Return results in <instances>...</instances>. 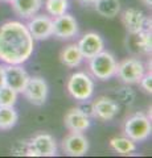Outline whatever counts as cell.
Here are the masks:
<instances>
[{"label":"cell","mask_w":152,"mask_h":158,"mask_svg":"<svg viewBox=\"0 0 152 158\" xmlns=\"http://www.w3.org/2000/svg\"><path fill=\"white\" fill-rule=\"evenodd\" d=\"M122 23L130 34H136L145 28V15L136 8H127L122 13Z\"/></svg>","instance_id":"5bb4252c"},{"label":"cell","mask_w":152,"mask_h":158,"mask_svg":"<svg viewBox=\"0 0 152 158\" xmlns=\"http://www.w3.org/2000/svg\"><path fill=\"white\" fill-rule=\"evenodd\" d=\"M141 3H143L145 7H150V8L152 7V0H141Z\"/></svg>","instance_id":"4316f807"},{"label":"cell","mask_w":152,"mask_h":158,"mask_svg":"<svg viewBox=\"0 0 152 158\" xmlns=\"http://www.w3.org/2000/svg\"><path fill=\"white\" fill-rule=\"evenodd\" d=\"M57 154L56 140L48 133H40L28 142L25 156L28 157H54Z\"/></svg>","instance_id":"8992f818"},{"label":"cell","mask_w":152,"mask_h":158,"mask_svg":"<svg viewBox=\"0 0 152 158\" xmlns=\"http://www.w3.org/2000/svg\"><path fill=\"white\" fill-rule=\"evenodd\" d=\"M11 3L15 13L23 19L32 17L42 6V0H12Z\"/></svg>","instance_id":"2e32d148"},{"label":"cell","mask_w":152,"mask_h":158,"mask_svg":"<svg viewBox=\"0 0 152 158\" xmlns=\"http://www.w3.org/2000/svg\"><path fill=\"white\" fill-rule=\"evenodd\" d=\"M63 123L70 132H85L90 127V116L86 115L80 107L72 108L66 112Z\"/></svg>","instance_id":"9a60e30c"},{"label":"cell","mask_w":152,"mask_h":158,"mask_svg":"<svg viewBox=\"0 0 152 158\" xmlns=\"http://www.w3.org/2000/svg\"><path fill=\"white\" fill-rule=\"evenodd\" d=\"M62 150L67 156L82 157L89 152V141L82 132H70L62 140Z\"/></svg>","instance_id":"9c48e42d"},{"label":"cell","mask_w":152,"mask_h":158,"mask_svg":"<svg viewBox=\"0 0 152 158\" xmlns=\"http://www.w3.org/2000/svg\"><path fill=\"white\" fill-rule=\"evenodd\" d=\"M45 8L50 16H60V15L66 13L69 8V2L67 0H46Z\"/></svg>","instance_id":"7402d4cb"},{"label":"cell","mask_w":152,"mask_h":158,"mask_svg":"<svg viewBox=\"0 0 152 158\" xmlns=\"http://www.w3.org/2000/svg\"><path fill=\"white\" fill-rule=\"evenodd\" d=\"M35 50V40L25 24L7 21L0 27V61L6 65H23Z\"/></svg>","instance_id":"6da1fadb"},{"label":"cell","mask_w":152,"mask_h":158,"mask_svg":"<svg viewBox=\"0 0 152 158\" xmlns=\"http://www.w3.org/2000/svg\"><path fill=\"white\" fill-rule=\"evenodd\" d=\"M4 2H9V3H11V2H12V0H4Z\"/></svg>","instance_id":"f1b7e54d"},{"label":"cell","mask_w":152,"mask_h":158,"mask_svg":"<svg viewBox=\"0 0 152 158\" xmlns=\"http://www.w3.org/2000/svg\"><path fill=\"white\" fill-rule=\"evenodd\" d=\"M140 86L141 88L147 92V94H151L152 92V75H151V73H147L144 74L143 77H141L140 79Z\"/></svg>","instance_id":"cb8c5ba5"},{"label":"cell","mask_w":152,"mask_h":158,"mask_svg":"<svg viewBox=\"0 0 152 158\" xmlns=\"http://www.w3.org/2000/svg\"><path fill=\"white\" fill-rule=\"evenodd\" d=\"M145 74L143 62L138 58H126L116 65L115 75L126 85H136Z\"/></svg>","instance_id":"5b68a950"},{"label":"cell","mask_w":152,"mask_h":158,"mask_svg":"<svg viewBox=\"0 0 152 158\" xmlns=\"http://www.w3.org/2000/svg\"><path fill=\"white\" fill-rule=\"evenodd\" d=\"M134 37V45L135 48H138V52L144 53V54H150L151 49H152V34H151V29H143L141 32L136 33V34H131Z\"/></svg>","instance_id":"44dd1931"},{"label":"cell","mask_w":152,"mask_h":158,"mask_svg":"<svg viewBox=\"0 0 152 158\" xmlns=\"http://www.w3.org/2000/svg\"><path fill=\"white\" fill-rule=\"evenodd\" d=\"M81 3H83V4H94L97 0H80Z\"/></svg>","instance_id":"83f0119b"},{"label":"cell","mask_w":152,"mask_h":158,"mask_svg":"<svg viewBox=\"0 0 152 158\" xmlns=\"http://www.w3.org/2000/svg\"><path fill=\"white\" fill-rule=\"evenodd\" d=\"M66 88L70 96L74 98L76 100L87 102L94 94V82L89 74L78 71L70 75Z\"/></svg>","instance_id":"3957f363"},{"label":"cell","mask_w":152,"mask_h":158,"mask_svg":"<svg viewBox=\"0 0 152 158\" xmlns=\"http://www.w3.org/2000/svg\"><path fill=\"white\" fill-rule=\"evenodd\" d=\"M116 59L110 52L102 50L89 59V70L93 77L99 81H107L115 77L116 73Z\"/></svg>","instance_id":"7a4b0ae2"},{"label":"cell","mask_w":152,"mask_h":158,"mask_svg":"<svg viewBox=\"0 0 152 158\" xmlns=\"http://www.w3.org/2000/svg\"><path fill=\"white\" fill-rule=\"evenodd\" d=\"M53 36L62 40L73 38L78 33V24L76 19L69 13H63L60 16H56L53 20Z\"/></svg>","instance_id":"30bf717a"},{"label":"cell","mask_w":152,"mask_h":158,"mask_svg":"<svg viewBox=\"0 0 152 158\" xmlns=\"http://www.w3.org/2000/svg\"><path fill=\"white\" fill-rule=\"evenodd\" d=\"M151 120L141 112H136L130 116L123 127L124 135L135 142L145 141L151 136Z\"/></svg>","instance_id":"277c9868"},{"label":"cell","mask_w":152,"mask_h":158,"mask_svg":"<svg viewBox=\"0 0 152 158\" xmlns=\"http://www.w3.org/2000/svg\"><path fill=\"white\" fill-rule=\"evenodd\" d=\"M48 92H49L48 83L45 79L40 77H33V78L29 77L27 86L23 91L25 99L33 106H42L46 102Z\"/></svg>","instance_id":"52a82bcc"},{"label":"cell","mask_w":152,"mask_h":158,"mask_svg":"<svg viewBox=\"0 0 152 158\" xmlns=\"http://www.w3.org/2000/svg\"><path fill=\"white\" fill-rule=\"evenodd\" d=\"M27 149H28V142L19 141L12 148V154H15V156H25Z\"/></svg>","instance_id":"d4e9b609"},{"label":"cell","mask_w":152,"mask_h":158,"mask_svg":"<svg viewBox=\"0 0 152 158\" xmlns=\"http://www.w3.org/2000/svg\"><path fill=\"white\" fill-rule=\"evenodd\" d=\"M6 86V77H4V66H0V88Z\"/></svg>","instance_id":"484cf974"},{"label":"cell","mask_w":152,"mask_h":158,"mask_svg":"<svg viewBox=\"0 0 152 158\" xmlns=\"http://www.w3.org/2000/svg\"><path fill=\"white\" fill-rule=\"evenodd\" d=\"M17 102V92L8 86H3L0 88V106L13 107Z\"/></svg>","instance_id":"603a6c76"},{"label":"cell","mask_w":152,"mask_h":158,"mask_svg":"<svg viewBox=\"0 0 152 158\" xmlns=\"http://www.w3.org/2000/svg\"><path fill=\"white\" fill-rule=\"evenodd\" d=\"M95 11L103 17L114 19L120 12L119 0H97L94 3Z\"/></svg>","instance_id":"ac0fdd59"},{"label":"cell","mask_w":152,"mask_h":158,"mask_svg":"<svg viewBox=\"0 0 152 158\" xmlns=\"http://www.w3.org/2000/svg\"><path fill=\"white\" fill-rule=\"evenodd\" d=\"M60 58H61V62L63 63V65H65L66 67H70V69L80 66L82 59H83L77 44H70V45L63 48Z\"/></svg>","instance_id":"e0dca14e"},{"label":"cell","mask_w":152,"mask_h":158,"mask_svg":"<svg viewBox=\"0 0 152 158\" xmlns=\"http://www.w3.org/2000/svg\"><path fill=\"white\" fill-rule=\"evenodd\" d=\"M119 113V104L111 98L99 96L91 103V115L102 121L112 120Z\"/></svg>","instance_id":"ba28073f"},{"label":"cell","mask_w":152,"mask_h":158,"mask_svg":"<svg viewBox=\"0 0 152 158\" xmlns=\"http://www.w3.org/2000/svg\"><path fill=\"white\" fill-rule=\"evenodd\" d=\"M19 120V115L13 107L0 106V129L8 131L16 125Z\"/></svg>","instance_id":"ffe728a7"},{"label":"cell","mask_w":152,"mask_h":158,"mask_svg":"<svg viewBox=\"0 0 152 158\" xmlns=\"http://www.w3.org/2000/svg\"><path fill=\"white\" fill-rule=\"evenodd\" d=\"M27 28L33 40H46L53 36V20L45 15H33L27 24Z\"/></svg>","instance_id":"8fae6325"},{"label":"cell","mask_w":152,"mask_h":158,"mask_svg":"<svg viewBox=\"0 0 152 158\" xmlns=\"http://www.w3.org/2000/svg\"><path fill=\"white\" fill-rule=\"evenodd\" d=\"M110 146L111 149L119 153L122 156H130L136 150V144L135 141H132L131 138L127 136L124 137H114L110 140Z\"/></svg>","instance_id":"d6986e66"},{"label":"cell","mask_w":152,"mask_h":158,"mask_svg":"<svg viewBox=\"0 0 152 158\" xmlns=\"http://www.w3.org/2000/svg\"><path fill=\"white\" fill-rule=\"evenodd\" d=\"M77 45H78V49H80V52L82 54V57L86 58V59H90L91 57H94L95 54L105 50L103 40H102V37L99 34L94 33V32H89V33L83 34Z\"/></svg>","instance_id":"4fadbf2b"},{"label":"cell","mask_w":152,"mask_h":158,"mask_svg":"<svg viewBox=\"0 0 152 158\" xmlns=\"http://www.w3.org/2000/svg\"><path fill=\"white\" fill-rule=\"evenodd\" d=\"M4 77H6V86L11 87L17 94L24 91L29 79L28 73L24 70L21 65L4 66Z\"/></svg>","instance_id":"7c38bea8"}]
</instances>
